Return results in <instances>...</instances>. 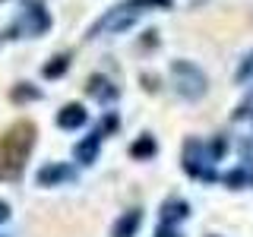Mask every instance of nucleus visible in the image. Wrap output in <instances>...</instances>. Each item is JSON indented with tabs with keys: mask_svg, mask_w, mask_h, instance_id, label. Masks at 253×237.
<instances>
[{
	"mask_svg": "<svg viewBox=\"0 0 253 237\" xmlns=\"http://www.w3.org/2000/svg\"><path fill=\"white\" fill-rule=\"evenodd\" d=\"M35 133L38 130L32 120H16L0 136V180H19L22 177L29 152L35 146Z\"/></svg>",
	"mask_w": 253,
	"mask_h": 237,
	"instance_id": "nucleus-1",
	"label": "nucleus"
},
{
	"mask_svg": "<svg viewBox=\"0 0 253 237\" xmlns=\"http://www.w3.org/2000/svg\"><path fill=\"white\" fill-rule=\"evenodd\" d=\"M149 10H171V0H124L114 10H108L98 22L89 29V38H101V35H117V32L130 29L142 13Z\"/></svg>",
	"mask_w": 253,
	"mask_h": 237,
	"instance_id": "nucleus-2",
	"label": "nucleus"
},
{
	"mask_svg": "<svg viewBox=\"0 0 253 237\" xmlns=\"http://www.w3.org/2000/svg\"><path fill=\"white\" fill-rule=\"evenodd\" d=\"M180 164H184V171L193 180H203V184H212V180H215V158H212L209 146L196 136H190L184 142V158H180Z\"/></svg>",
	"mask_w": 253,
	"mask_h": 237,
	"instance_id": "nucleus-3",
	"label": "nucleus"
},
{
	"mask_svg": "<svg viewBox=\"0 0 253 237\" xmlns=\"http://www.w3.org/2000/svg\"><path fill=\"white\" fill-rule=\"evenodd\" d=\"M171 82H174V92L187 101H196L206 95V73L196 67L193 60H174L171 63Z\"/></svg>",
	"mask_w": 253,
	"mask_h": 237,
	"instance_id": "nucleus-4",
	"label": "nucleus"
},
{
	"mask_svg": "<svg viewBox=\"0 0 253 237\" xmlns=\"http://www.w3.org/2000/svg\"><path fill=\"white\" fill-rule=\"evenodd\" d=\"M51 29V16L44 10V0H22V10H19V19L10 26L6 35H29V38H38Z\"/></svg>",
	"mask_w": 253,
	"mask_h": 237,
	"instance_id": "nucleus-5",
	"label": "nucleus"
},
{
	"mask_svg": "<svg viewBox=\"0 0 253 237\" xmlns=\"http://www.w3.org/2000/svg\"><path fill=\"white\" fill-rule=\"evenodd\" d=\"M35 180H38V187L70 184V180H76V168H70V164H60V161H51V164H44V168L35 174Z\"/></svg>",
	"mask_w": 253,
	"mask_h": 237,
	"instance_id": "nucleus-6",
	"label": "nucleus"
},
{
	"mask_svg": "<svg viewBox=\"0 0 253 237\" xmlns=\"http://www.w3.org/2000/svg\"><path fill=\"white\" fill-rule=\"evenodd\" d=\"M85 92L92 95L95 101H101V105H111V101H117V85L111 82V79H105V76H92L89 79V85H85Z\"/></svg>",
	"mask_w": 253,
	"mask_h": 237,
	"instance_id": "nucleus-7",
	"label": "nucleus"
},
{
	"mask_svg": "<svg viewBox=\"0 0 253 237\" xmlns=\"http://www.w3.org/2000/svg\"><path fill=\"white\" fill-rule=\"evenodd\" d=\"M101 139H105V133H101V130H92L89 136H85V139L76 146V152H73V155H76V161H79V164H92L95 158H98V146H101Z\"/></svg>",
	"mask_w": 253,
	"mask_h": 237,
	"instance_id": "nucleus-8",
	"label": "nucleus"
},
{
	"mask_svg": "<svg viewBox=\"0 0 253 237\" xmlns=\"http://www.w3.org/2000/svg\"><path fill=\"white\" fill-rule=\"evenodd\" d=\"M85 120H89V114H85V108L83 105H63L60 108V114H57V126L60 130H79Z\"/></svg>",
	"mask_w": 253,
	"mask_h": 237,
	"instance_id": "nucleus-9",
	"label": "nucleus"
},
{
	"mask_svg": "<svg viewBox=\"0 0 253 237\" xmlns=\"http://www.w3.org/2000/svg\"><path fill=\"white\" fill-rule=\"evenodd\" d=\"M187 215H190L187 199H177V196H171V199L162 202V221H165V225H177V221H184Z\"/></svg>",
	"mask_w": 253,
	"mask_h": 237,
	"instance_id": "nucleus-10",
	"label": "nucleus"
},
{
	"mask_svg": "<svg viewBox=\"0 0 253 237\" xmlns=\"http://www.w3.org/2000/svg\"><path fill=\"white\" fill-rule=\"evenodd\" d=\"M139 221H142V212L139 209L124 212V215L117 218V225H114V237H133V234L139 231Z\"/></svg>",
	"mask_w": 253,
	"mask_h": 237,
	"instance_id": "nucleus-11",
	"label": "nucleus"
},
{
	"mask_svg": "<svg viewBox=\"0 0 253 237\" xmlns=\"http://www.w3.org/2000/svg\"><path fill=\"white\" fill-rule=\"evenodd\" d=\"M225 187H231V190H247V187H253V171H250V168H234V171H228V174H225Z\"/></svg>",
	"mask_w": 253,
	"mask_h": 237,
	"instance_id": "nucleus-12",
	"label": "nucleus"
},
{
	"mask_svg": "<svg viewBox=\"0 0 253 237\" xmlns=\"http://www.w3.org/2000/svg\"><path fill=\"white\" fill-rule=\"evenodd\" d=\"M70 70V54H57V57H51L42 67V76L44 79H57V76H63Z\"/></svg>",
	"mask_w": 253,
	"mask_h": 237,
	"instance_id": "nucleus-13",
	"label": "nucleus"
},
{
	"mask_svg": "<svg viewBox=\"0 0 253 237\" xmlns=\"http://www.w3.org/2000/svg\"><path fill=\"white\" fill-rule=\"evenodd\" d=\"M155 152H158V142H155L152 136H139V139L130 146V155H133V158H152Z\"/></svg>",
	"mask_w": 253,
	"mask_h": 237,
	"instance_id": "nucleus-14",
	"label": "nucleus"
},
{
	"mask_svg": "<svg viewBox=\"0 0 253 237\" xmlns=\"http://www.w3.org/2000/svg\"><path fill=\"white\" fill-rule=\"evenodd\" d=\"M10 98L16 101V105H22V101H38V98H42V89H35L32 82H19L10 92Z\"/></svg>",
	"mask_w": 253,
	"mask_h": 237,
	"instance_id": "nucleus-15",
	"label": "nucleus"
},
{
	"mask_svg": "<svg viewBox=\"0 0 253 237\" xmlns=\"http://www.w3.org/2000/svg\"><path fill=\"white\" fill-rule=\"evenodd\" d=\"M250 117H253V92H247V98L234 111V120H250Z\"/></svg>",
	"mask_w": 253,
	"mask_h": 237,
	"instance_id": "nucleus-16",
	"label": "nucleus"
},
{
	"mask_svg": "<svg viewBox=\"0 0 253 237\" xmlns=\"http://www.w3.org/2000/svg\"><path fill=\"white\" fill-rule=\"evenodd\" d=\"M250 79H253V51L247 54V57H244V63H241V67H237V82H250Z\"/></svg>",
	"mask_w": 253,
	"mask_h": 237,
	"instance_id": "nucleus-17",
	"label": "nucleus"
},
{
	"mask_svg": "<svg viewBox=\"0 0 253 237\" xmlns=\"http://www.w3.org/2000/svg\"><path fill=\"white\" fill-rule=\"evenodd\" d=\"M241 158H244V161H247V164H244V168H250V171H253V139H247V142H244V146H241Z\"/></svg>",
	"mask_w": 253,
	"mask_h": 237,
	"instance_id": "nucleus-18",
	"label": "nucleus"
},
{
	"mask_svg": "<svg viewBox=\"0 0 253 237\" xmlns=\"http://www.w3.org/2000/svg\"><path fill=\"white\" fill-rule=\"evenodd\" d=\"M155 237H184V234L177 231V225H165V221H162L158 231H155Z\"/></svg>",
	"mask_w": 253,
	"mask_h": 237,
	"instance_id": "nucleus-19",
	"label": "nucleus"
},
{
	"mask_svg": "<svg viewBox=\"0 0 253 237\" xmlns=\"http://www.w3.org/2000/svg\"><path fill=\"white\" fill-rule=\"evenodd\" d=\"M225 149H228V142L221 139V136H215V142H212V146H209V152H212V158H215V161H218V158L225 155Z\"/></svg>",
	"mask_w": 253,
	"mask_h": 237,
	"instance_id": "nucleus-20",
	"label": "nucleus"
},
{
	"mask_svg": "<svg viewBox=\"0 0 253 237\" xmlns=\"http://www.w3.org/2000/svg\"><path fill=\"white\" fill-rule=\"evenodd\" d=\"M6 218H10V205H6L3 199H0V225H3Z\"/></svg>",
	"mask_w": 253,
	"mask_h": 237,
	"instance_id": "nucleus-21",
	"label": "nucleus"
},
{
	"mask_svg": "<svg viewBox=\"0 0 253 237\" xmlns=\"http://www.w3.org/2000/svg\"><path fill=\"white\" fill-rule=\"evenodd\" d=\"M0 3H3V0H0Z\"/></svg>",
	"mask_w": 253,
	"mask_h": 237,
	"instance_id": "nucleus-22",
	"label": "nucleus"
}]
</instances>
